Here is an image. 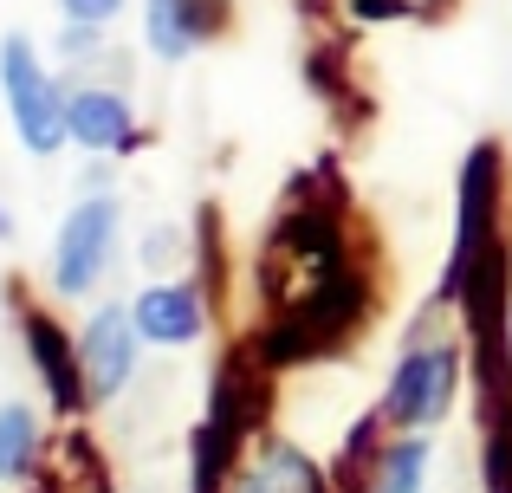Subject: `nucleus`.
Listing matches in <instances>:
<instances>
[{"label":"nucleus","mask_w":512,"mask_h":493,"mask_svg":"<svg viewBox=\"0 0 512 493\" xmlns=\"http://www.w3.org/2000/svg\"><path fill=\"white\" fill-rule=\"evenodd\" d=\"M0 98H7V117L20 130L26 156H59V143H72V124H65V98L59 78L46 72V59L33 52L26 33L0 39Z\"/></svg>","instance_id":"2"},{"label":"nucleus","mask_w":512,"mask_h":493,"mask_svg":"<svg viewBox=\"0 0 512 493\" xmlns=\"http://www.w3.org/2000/svg\"><path fill=\"white\" fill-rule=\"evenodd\" d=\"M169 260H175V234L169 228H150V241H143V266H156V273H163Z\"/></svg>","instance_id":"17"},{"label":"nucleus","mask_w":512,"mask_h":493,"mask_svg":"<svg viewBox=\"0 0 512 493\" xmlns=\"http://www.w3.org/2000/svg\"><path fill=\"white\" fill-rule=\"evenodd\" d=\"M59 13L78 20V26H111L117 13H124V0H59Z\"/></svg>","instance_id":"16"},{"label":"nucleus","mask_w":512,"mask_h":493,"mask_svg":"<svg viewBox=\"0 0 512 493\" xmlns=\"http://www.w3.org/2000/svg\"><path fill=\"white\" fill-rule=\"evenodd\" d=\"M500 182H506L500 143H474V150H467V169H461V215H454V247H448V273H441L435 305L461 299L474 260L500 241Z\"/></svg>","instance_id":"4"},{"label":"nucleus","mask_w":512,"mask_h":493,"mask_svg":"<svg viewBox=\"0 0 512 493\" xmlns=\"http://www.w3.org/2000/svg\"><path fill=\"white\" fill-rule=\"evenodd\" d=\"M65 124H72V143H85L91 156H117L137 143V117H130V98L124 91H104V85H85L65 98Z\"/></svg>","instance_id":"10"},{"label":"nucleus","mask_w":512,"mask_h":493,"mask_svg":"<svg viewBox=\"0 0 512 493\" xmlns=\"http://www.w3.org/2000/svg\"><path fill=\"white\" fill-rule=\"evenodd\" d=\"M130 312H137L143 344H195L201 331H208V305H201V286H188V279H156V286L143 292Z\"/></svg>","instance_id":"9"},{"label":"nucleus","mask_w":512,"mask_h":493,"mask_svg":"<svg viewBox=\"0 0 512 493\" xmlns=\"http://www.w3.org/2000/svg\"><path fill=\"white\" fill-rule=\"evenodd\" d=\"M428 481V435L402 429L389 448L370 455V474H363V493H422Z\"/></svg>","instance_id":"12"},{"label":"nucleus","mask_w":512,"mask_h":493,"mask_svg":"<svg viewBox=\"0 0 512 493\" xmlns=\"http://www.w3.org/2000/svg\"><path fill=\"white\" fill-rule=\"evenodd\" d=\"M480 468H487V493H512V422L487 429V455H480Z\"/></svg>","instance_id":"15"},{"label":"nucleus","mask_w":512,"mask_h":493,"mask_svg":"<svg viewBox=\"0 0 512 493\" xmlns=\"http://www.w3.org/2000/svg\"><path fill=\"white\" fill-rule=\"evenodd\" d=\"M20 331H26V357H33L39 383H46V396L65 409V416H78L91 396L85 383V357H78V344L59 331V318L39 312V305H20Z\"/></svg>","instance_id":"8"},{"label":"nucleus","mask_w":512,"mask_h":493,"mask_svg":"<svg viewBox=\"0 0 512 493\" xmlns=\"http://www.w3.org/2000/svg\"><path fill=\"white\" fill-rule=\"evenodd\" d=\"M117 228H124V208H117L111 195H85V202L59 221V234H52V292H59V299H85V292L111 273Z\"/></svg>","instance_id":"6"},{"label":"nucleus","mask_w":512,"mask_h":493,"mask_svg":"<svg viewBox=\"0 0 512 493\" xmlns=\"http://www.w3.org/2000/svg\"><path fill=\"white\" fill-rule=\"evenodd\" d=\"M39 461V422L26 403H0V481H26Z\"/></svg>","instance_id":"14"},{"label":"nucleus","mask_w":512,"mask_h":493,"mask_svg":"<svg viewBox=\"0 0 512 493\" xmlns=\"http://www.w3.org/2000/svg\"><path fill=\"white\" fill-rule=\"evenodd\" d=\"M7 234H13V215H7V208H0V241H7Z\"/></svg>","instance_id":"19"},{"label":"nucleus","mask_w":512,"mask_h":493,"mask_svg":"<svg viewBox=\"0 0 512 493\" xmlns=\"http://www.w3.org/2000/svg\"><path fill=\"white\" fill-rule=\"evenodd\" d=\"M350 13H357V20H396L402 0H350Z\"/></svg>","instance_id":"18"},{"label":"nucleus","mask_w":512,"mask_h":493,"mask_svg":"<svg viewBox=\"0 0 512 493\" xmlns=\"http://www.w3.org/2000/svg\"><path fill=\"white\" fill-rule=\"evenodd\" d=\"M240 493H325V474L292 442H266V461L240 481Z\"/></svg>","instance_id":"13"},{"label":"nucleus","mask_w":512,"mask_h":493,"mask_svg":"<svg viewBox=\"0 0 512 493\" xmlns=\"http://www.w3.org/2000/svg\"><path fill=\"white\" fill-rule=\"evenodd\" d=\"M227 20V0H150L143 7V39L156 59H188L201 39H214Z\"/></svg>","instance_id":"11"},{"label":"nucleus","mask_w":512,"mask_h":493,"mask_svg":"<svg viewBox=\"0 0 512 493\" xmlns=\"http://www.w3.org/2000/svg\"><path fill=\"white\" fill-rule=\"evenodd\" d=\"M253 416H260V383H253L247 357H227L208 383V416L195 429V448H188V493H221L227 474H234L240 442L253 435Z\"/></svg>","instance_id":"1"},{"label":"nucleus","mask_w":512,"mask_h":493,"mask_svg":"<svg viewBox=\"0 0 512 493\" xmlns=\"http://www.w3.org/2000/svg\"><path fill=\"white\" fill-rule=\"evenodd\" d=\"M357 318H363V279L350 273V266L318 273V286L305 292L286 318H273V331L260 338V357L266 364H305V357L331 351Z\"/></svg>","instance_id":"3"},{"label":"nucleus","mask_w":512,"mask_h":493,"mask_svg":"<svg viewBox=\"0 0 512 493\" xmlns=\"http://www.w3.org/2000/svg\"><path fill=\"white\" fill-rule=\"evenodd\" d=\"M137 351H143V331H137V312L130 305H98L78 331V357H85V383L98 403L130 390L137 377Z\"/></svg>","instance_id":"7"},{"label":"nucleus","mask_w":512,"mask_h":493,"mask_svg":"<svg viewBox=\"0 0 512 493\" xmlns=\"http://www.w3.org/2000/svg\"><path fill=\"white\" fill-rule=\"evenodd\" d=\"M454 396H461V351L441 338H415L409 351H402V364L389 370V390H383V422H396V429H435V422H448Z\"/></svg>","instance_id":"5"}]
</instances>
